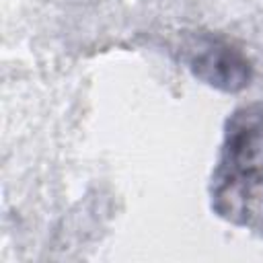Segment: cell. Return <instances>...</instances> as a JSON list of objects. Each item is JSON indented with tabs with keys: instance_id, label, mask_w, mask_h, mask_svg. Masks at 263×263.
I'll return each mask as SVG.
<instances>
[{
	"instance_id": "1",
	"label": "cell",
	"mask_w": 263,
	"mask_h": 263,
	"mask_svg": "<svg viewBox=\"0 0 263 263\" xmlns=\"http://www.w3.org/2000/svg\"><path fill=\"white\" fill-rule=\"evenodd\" d=\"M212 205L222 218L263 232V105L230 117L212 179Z\"/></svg>"
},
{
	"instance_id": "2",
	"label": "cell",
	"mask_w": 263,
	"mask_h": 263,
	"mask_svg": "<svg viewBox=\"0 0 263 263\" xmlns=\"http://www.w3.org/2000/svg\"><path fill=\"white\" fill-rule=\"evenodd\" d=\"M189 70L201 82L226 92L242 90L251 80V62L236 47L216 37L197 41L189 58Z\"/></svg>"
}]
</instances>
